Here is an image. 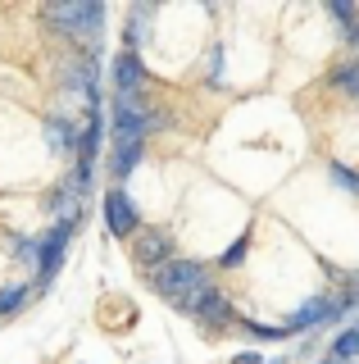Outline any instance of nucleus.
<instances>
[{
	"mask_svg": "<svg viewBox=\"0 0 359 364\" xmlns=\"http://www.w3.org/2000/svg\"><path fill=\"white\" fill-rule=\"evenodd\" d=\"M150 282H155L160 296H168V301H182V296H196V291L209 287V273H205L200 259H168L164 269L150 273Z\"/></svg>",
	"mask_w": 359,
	"mask_h": 364,
	"instance_id": "f257e3e1",
	"label": "nucleus"
},
{
	"mask_svg": "<svg viewBox=\"0 0 359 364\" xmlns=\"http://www.w3.org/2000/svg\"><path fill=\"white\" fill-rule=\"evenodd\" d=\"M46 23L55 32H64V37H87L96 41L100 23H105V5H46Z\"/></svg>",
	"mask_w": 359,
	"mask_h": 364,
	"instance_id": "f03ea898",
	"label": "nucleus"
},
{
	"mask_svg": "<svg viewBox=\"0 0 359 364\" xmlns=\"http://www.w3.org/2000/svg\"><path fill=\"white\" fill-rule=\"evenodd\" d=\"M73 228H82V219H69V223H55L46 237H41V264H37V287H46V282L60 273L64 264V246H69Z\"/></svg>",
	"mask_w": 359,
	"mask_h": 364,
	"instance_id": "7ed1b4c3",
	"label": "nucleus"
},
{
	"mask_svg": "<svg viewBox=\"0 0 359 364\" xmlns=\"http://www.w3.org/2000/svg\"><path fill=\"white\" fill-rule=\"evenodd\" d=\"M173 310H182V314H192L200 318V323H223V318L232 314V305H228V296H223L214 282H209L205 291H196V296H182V301H173Z\"/></svg>",
	"mask_w": 359,
	"mask_h": 364,
	"instance_id": "20e7f679",
	"label": "nucleus"
},
{
	"mask_svg": "<svg viewBox=\"0 0 359 364\" xmlns=\"http://www.w3.org/2000/svg\"><path fill=\"white\" fill-rule=\"evenodd\" d=\"M105 228L114 237H137L141 232V219H137V205L128 200V191L123 187H114L105 196Z\"/></svg>",
	"mask_w": 359,
	"mask_h": 364,
	"instance_id": "39448f33",
	"label": "nucleus"
},
{
	"mask_svg": "<svg viewBox=\"0 0 359 364\" xmlns=\"http://www.w3.org/2000/svg\"><path fill=\"white\" fill-rule=\"evenodd\" d=\"M132 255H137V264L141 269H164L168 264V237L160 232V228H141L137 232V242H132Z\"/></svg>",
	"mask_w": 359,
	"mask_h": 364,
	"instance_id": "423d86ee",
	"label": "nucleus"
},
{
	"mask_svg": "<svg viewBox=\"0 0 359 364\" xmlns=\"http://www.w3.org/2000/svg\"><path fill=\"white\" fill-rule=\"evenodd\" d=\"M141 82H145L141 55H137V50H123V55H114V96H137Z\"/></svg>",
	"mask_w": 359,
	"mask_h": 364,
	"instance_id": "0eeeda50",
	"label": "nucleus"
},
{
	"mask_svg": "<svg viewBox=\"0 0 359 364\" xmlns=\"http://www.w3.org/2000/svg\"><path fill=\"white\" fill-rule=\"evenodd\" d=\"M100 141H105V114H100V105H96V109H87V128H82V136H77V159L92 164Z\"/></svg>",
	"mask_w": 359,
	"mask_h": 364,
	"instance_id": "6e6552de",
	"label": "nucleus"
},
{
	"mask_svg": "<svg viewBox=\"0 0 359 364\" xmlns=\"http://www.w3.org/2000/svg\"><path fill=\"white\" fill-rule=\"evenodd\" d=\"M141 151H145V141H123V146H109V178L123 182L132 173V168L141 164Z\"/></svg>",
	"mask_w": 359,
	"mask_h": 364,
	"instance_id": "1a4fd4ad",
	"label": "nucleus"
},
{
	"mask_svg": "<svg viewBox=\"0 0 359 364\" xmlns=\"http://www.w3.org/2000/svg\"><path fill=\"white\" fill-rule=\"evenodd\" d=\"M46 136H50V151H77V132L69 119H60V114H50L46 119Z\"/></svg>",
	"mask_w": 359,
	"mask_h": 364,
	"instance_id": "9d476101",
	"label": "nucleus"
},
{
	"mask_svg": "<svg viewBox=\"0 0 359 364\" xmlns=\"http://www.w3.org/2000/svg\"><path fill=\"white\" fill-rule=\"evenodd\" d=\"M150 18H155V5H132V18H128V32H123V41H128V50H137V46L150 37Z\"/></svg>",
	"mask_w": 359,
	"mask_h": 364,
	"instance_id": "9b49d317",
	"label": "nucleus"
},
{
	"mask_svg": "<svg viewBox=\"0 0 359 364\" xmlns=\"http://www.w3.org/2000/svg\"><path fill=\"white\" fill-rule=\"evenodd\" d=\"M92 182H96V178H92V164H87V159H77V164L69 168V173H64V182H60V187H64V191H73V196L82 200L87 191H92Z\"/></svg>",
	"mask_w": 359,
	"mask_h": 364,
	"instance_id": "f8f14e48",
	"label": "nucleus"
},
{
	"mask_svg": "<svg viewBox=\"0 0 359 364\" xmlns=\"http://www.w3.org/2000/svg\"><path fill=\"white\" fill-rule=\"evenodd\" d=\"M332 360H341V364H355L359 360V328H350V333H341L332 341Z\"/></svg>",
	"mask_w": 359,
	"mask_h": 364,
	"instance_id": "ddd939ff",
	"label": "nucleus"
},
{
	"mask_svg": "<svg viewBox=\"0 0 359 364\" xmlns=\"http://www.w3.org/2000/svg\"><path fill=\"white\" fill-rule=\"evenodd\" d=\"M32 291H37V282H18V287H5V291H0V314H14Z\"/></svg>",
	"mask_w": 359,
	"mask_h": 364,
	"instance_id": "4468645a",
	"label": "nucleus"
},
{
	"mask_svg": "<svg viewBox=\"0 0 359 364\" xmlns=\"http://www.w3.org/2000/svg\"><path fill=\"white\" fill-rule=\"evenodd\" d=\"M332 87L350 91V96L359 100V60H355V64H341V68H332Z\"/></svg>",
	"mask_w": 359,
	"mask_h": 364,
	"instance_id": "2eb2a0df",
	"label": "nucleus"
},
{
	"mask_svg": "<svg viewBox=\"0 0 359 364\" xmlns=\"http://www.w3.org/2000/svg\"><path fill=\"white\" fill-rule=\"evenodd\" d=\"M328 18H336L346 32H350L355 23H359V9H355V5H346V0H332V5H328Z\"/></svg>",
	"mask_w": 359,
	"mask_h": 364,
	"instance_id": "dca6fc26",
	"label": "nucleus"
},
{
	"mask_svg": "<svg viewBox=\"0 0 359 364\" xmlns=\"http://www.w3.org/2000/svg\"><path fill=\"white\" fill-rule=\"evenodd\" d=\"M245 250H250V237H237V242H232V246L219 255V264H223V269H237L241 259H245Z\"/></svg>",
	"mask_w": 359,
	"mask_h": 364,
	"instance_id": "f3484780",
	"label": "nucleus"
},
{
	"mask_svg": "<svg viewBox=\"0 0 359 364\" xmlns=\"http://www.w3.org/2000/svg\"><path fill=\"white\" fill-rule=\"evenodd\" d=\"M332 182H336V187H346V191H355V196H359V173H355V168H346V164H332Z\"/></svg>",
	"mask_w": 359,
	"mask_h": 364,
	"instance_id": "a211bd4d",
	"label": "nucleus"
},
{
	"mask_svg": "<svg viewBox=\"0 0 359 364\" xmlns=\"http://www.w3.org/2000/svg\"><path fill=\"white\" fill-rule=\"evenodd\" d=\"M232 364H268V360L260 355V350H241V355H237V360H232Z\"/></svg>",
	"mask_w": 359,
	"mask_h": 364,
	"instance_id": "6ab92c4d",
	"label": "nucleus"
},
{
	"mask_svg": "<svg viewBox=\"0 0 359 364\" xmlns=\"http://www.w3.org/2000/svg\"><path fill=\"white\" fill-rule=\"evenodd\" d=\"M346 37H350V41L359 46V23H355V28H350V32H346Z\"/></svg>",
	"mask_w": 359,
	"mask_h": 364,
	"instance_id": "aec40b11",
	"label": "nucleus"
},
{
	"mask_svg": "<svg viewBox=\"0 0 359 364\" xmlns=\"http://www.w3.org/2000/svg\"><path fill=\"white\" fill-rule=\"evenodd\" d=\"M323 364H341V360H332V355H328V360H323Z\"/></svg>",
	"mask_w": 359,
	"mask_h": 364,
	"instance_id": "412c9836",
	"label": "nucleus"
},
{
	"mask_svg": "<svg viewBox=\"0 0 359 364\" xmlns=\"http://www.w3.org/2000/svg\"><path fill=\"white\" fill-rule=\"evenodd\" d=\"M268 364H287V360H268Z\"/></svg>",
	"mask_w": 359,
	"mask_h": 364,
	"instance_id": "4be33fe9",
	"label": "nucleus"
},
{
	"mask_svg": "<svg viewBox=\"0 0 359 364\" xmlns=\"http://www.w3.org/2000/svg\"><path fill=\"white\" fill-rule=\"evenodd\" d=\"M355 328H359V318H355Z\"/></svg>",
	"mask_w": 359,
	"mask_h": 364,
	"instance_id": "5701e85b",
	"label": "nucleus"
},
{
	"mask_svg": "<svg viewBox=\"0 0 359 364\" xmlns=\"http://www.w3.org/2000/svg\"><path fill=\"white\" fill-rule=\"evenodd\" d=\"M355 282H359V278H355Z\"/></svg>",
	"mask_w": 359,
	"mask_h": 364,
	"instance_id": "b1692460",
	"label": "nucleus"
}]
</instances>
